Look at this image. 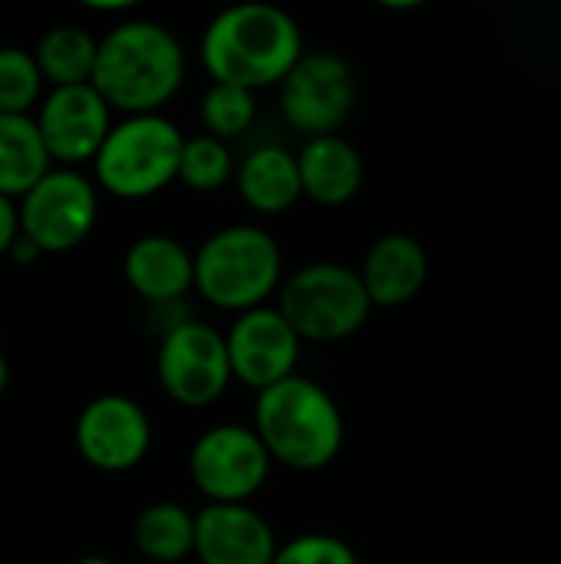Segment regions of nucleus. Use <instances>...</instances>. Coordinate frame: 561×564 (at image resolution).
<instances>
[{"mask_svg": "<svg viewBox=\"0 0 561 564\" xmlns=\"http://www.w3.org/2000/svg\"><path fill=\"white\" fill-rule=\"evenodd\" d=\"M132 545L152 564L195 558V512L179 502H152L132 522Z\"/></svg>", "mask_w": 561, "mask_h": 564, "instance_id": "nucleus-20", "label": "nucleus"}, {"mask_svg": "<svg viewBox=\"0 0 561 564\" xmlns=\"http://www.w3.org/2000/svg\"><path fill=\"white\" fill-rule=\"evenodd\" d=\"M20 238V215H17V202L0 195V258L10 254L13 241Z\"/></svg>", "mask_w": 561, "mask_h": 564, "instance_id": "nucleus-26", "label": "nucleus"}, {"mask_svg": "<svg viewBox=\"0 0 561 564\" xmlns=\"http://www.w3.org/2000/svg\"><path fill=\"white\" fill-rule=\"evenodd\" d=\"M122 278L149 307L179 304L195 291V251L172 235H142L122 254Z\"/></svg>", "mask_w": 561, "mask_h": 564, "instance_id": "nucleus-15", "label": "nucleus"}, {"mask_svg": "<svg viewBox=\"0 0 561 564\" xmlns=\"http://www.w3.org/2000/svg\"><path fill=\"white\" fill-rule=\"evenodd\" d=\"M7 258H10L13 264H33V261H40V258H43V251H40L33 241H26V238L20 235V238L13 241V248H10V254H7Z\"/></svg>", "mask_w": 561, "mask_h": 564, "instance_id": "nucleus-27", "label": "nucleus"}, {"mask_svg": "<svg viewBox=\"0 0 561 564\" xmlns=\"http://www.w3.org/2000/svg\"><path fill=\"white\" fill-rule=\"evenodd\" d=\"M33 119H36V129L43 135V145L53 165L60 169L93 165L106 135L116 126L109 102L96 93L93 83L46 89Z\"/></svg>", "mask_w": 561, "mask_h": 564, "instance_id": "nucleus-12", "label": "nucleus"}, {"mask_svg": "<svg viewBox=\"0 0 561 564\" xmlns=\"http://www.w3.org/2000/svg\"><path fill=\"white\" fill-rule=\"evenodd\" d=\"M278 311L304 344H337L367 324L374 304L360 271L337 261H311L284 278Z\"/></svg>", "mask_w": 561, "mask_h": 564, "instance_id": "nucleus-6", "label": "nucleus"}, {"mask_svg": "<svg viewBox=\"0 0 561 564\" xmlns=\"http://www.w3.org/2000/svg\"><path fill=\"white\" fill-rule=\"evenodd\" d=\"M50 169L53 159L43 145L36 119L0 112V195L20 202Z\"/></svg>", "mask_w": 561, "mask_h": 564, "instance_id": "nucleus-19", "label": "nucleus"}, {"mask_svg": "<svg viewBox=\"0 0 561 564\" xmlns=\"http://www.w3.org/2000/svg\"><path fill=\"white\" fill-rule=\"evenodd\" d=\"M357 102L354 66L334 50L304 53L301 63L278 86V106L284 122L308 139L337 135Z\"/></svg>", "mask_w": 561, "mask_h": 564, "instance_id": "nucleus-10", "label": "nucleus"}, {"mask_svg": "<svg viewBox=\"0 0 561 564\" xmlns=\"http://www.w3.org/2000/svg\"><path fill=\"white\" fill-rule=\"evenodd\" d=\"M304 198L324 208L347 205L364 185V159L344 135L308 139L298 152Z\"/></svg>", "mask_w": 561, "mask_h": 564, "instance_id": "nucleus-18", "label": "nucleus"}, {"mask_svg": "<svg viewBox=\"0 0 561 564\" xmlns=\"http://www.w3.org/2000/svg\"><path fill=\"white\" fill-rule=\"evenodd\" d=\"M271 453L255 426L215 423L188 449V479L215 506H248L271 479Z\"/></svg>", "mask_w": 561, "mask_h": 564, "instance_id": "nucleus-7", "label": "nucleus"}, {"mask_svg": "<svg viewBox=\"0 0 561 564\" xmlns=\"http://www.w3.org/2000/svg\"><path fill=\"white\" fill-rule=\"evenodd\" d=\"M46 79L33 50L26 46H0V112L3 116H33L46 96Z\"/></svg>", "mask_w": 561, "mask_h": 564, "instance_id": "nucleus-22", "label": "nucleus"}, {"mask_svg": "<svg viewBox=\"0 0 561 564\" xmlns=\"http://www.w3.org/2000/svg\"><path fill=\"white\" fill-rule=\"evenodd\" d=\"M251 426L271 459L294 473H321L344 449V413L337 400L301 373L255 393Z\"/></svg>", "mask_w": 561, "mask_h": 564, "instance_id": "nucleus-3", "label": "nucleus"}, {"mask_svg": "<svg viewBox=\"0 0 561 564\" xmlns=\"http://www.w3.org/2000/svg\"><path fill=\"white\" fill-rule=\"evenodd\" d=\"M7 387H10V364H7V357L0 350V397L7 393Z\"/></svg>", "mask_w": 561, "mask_h": 564, "instance_id": "nucleus-29", "label": "nucleus"}, {"mask_svg": "<svg viewBox=\"0 0 561 564\" xmlns=\"http://www.w3.org/2000/svg\"><path fill=\"white\" fill-rule=\"evenodd\" d=\"M73 564H119V562H112V558H106V555H83V558H76Z\"/></svg>", "mask_w": 561, "mask_h": 564, "instance_id": "nucleus-30", "label": "nucleus"}, {"mask_svg": "<svg viewBox=\"0 0 561 564\" xmlns=\"http://www.w3.org/2000/svg\"><path fill=\"white\" fill-rule=\"evenodd\" d=\"M274 564H360L357 552L331 532H304L278 549Z\"/></svg>", "mask_w": 561, "mask_h": 564, "instance_id": "nucleus-25", "label": "nucleus"}, {"mask_svg": "<svg viewBox=\"0 0 561 564\" xmlns=\"http://www.w3.org/2000/svg\"><path fill=\"white\" fill-rule=\"evenodd\" d=\"M73 443L83 463L96 473H129L152 449V420L132 397L99 393L79 410Z\"/></svg>", "mask_w": 561, "mask_h": 564, "instance_id": "nucleus-11", "label": "nucleus"}, {"mask_svg": "<svg viewBox=\"0 0 561 564\" xmlns=\"http://www.w3.org/2000/svg\"><path fill=\"white\" fill-rule=\"evenodd\" d=\"M238 175L231 145L215 139V135H188L182 149V165H179V182L192 192H218Z\"/></svg>", "mask_w": 561, "mask_h": 564, "instance_id": "nucleus-24", "label": "nucleus"}, {"mask_svg": "<svg viewBox=\"0 0 561 564\" xmlns=\"http://www.w3.org/2000/svg\"><path fill=\"white\" fill-rule=\"evenodd\" d=\"M155 373L165 397L185 410H205L218 403L235 380L225 334L192 317L159 340Z\"/></svg>", "mask_w": 561, "mask_h": 564, "instance_id": "nucleus-9", "label": "nucleus"}, {"mask_svg": "<svg viewBox=\"0 0 561 564\" xmlns=\"http://www.w3.org/2000/svg\"><path fill=\"white\" fill-rule=\"evenodd\" d=\"M298 20L274 3H235L208 20L198 40V56L212 83L241 89L281 86L304 56Z\"/></svg>", "mask_w": 561, "mask_h": 564, "instance_id": "nucleus-1", "label": "nucleus"}, {"mask_svg": "<svg viewBox=\"0 0 561 564\" xmlns=\"http://www.w3.org/2000/svg\"><path fill=\"white\" fill-rule=\"evenodd\" d=\"M198 119H202L205 135L231 142V139H241L245 132H251V126L258 119V99L251 89L212 83L198 102Z\"/></svg>", "mask_w": 561, "mask_h": 564, "instance_id": "nucleus-23", "label": "nucleus"}, {"mask_svg": "<svg viewBox=\"0 0 561 564\" xmlns=\"http://www.w3.org/2000/svg\"><path fill=\"white\" fill-rule=\"evenodd\" d=\"M235 188L241 195V202L255 212V215H284L291 212L301 198V169H298V155L278 142H265L255 145L241 162H238V175H235Z\"/></svg>", "mask_w": 561, "mask_h": 564, "instance_id": "nucleus-17", "label": "nucleus"}, {"mask_svg": "<svg viewBox=\"0 0 561 564\" xmlns=\"http://www.w3.org/2000/svg\"><path fill=\"white\" fill-rule=\"evenodd\" d=\"M284 284V254L261 225H228L212 231L195 251V291L218 311L248 314L268 307Z\"/></svg>", "mask_w": 561, "mask_h": 564, "instance_id": "nucleus-4", "label": "nucleus"}, {"mask_svg": "<svg viewBox=\"0 0 561 564\" xmlns=\"http://www.w3.org/2000/svg\"><path fill=\"white\" fill-rule=\"evenodd\" d=\"M33 56H36L40 73H43L50 89H56V86H86V83H93V73H96L99 40L86 26L56 23L36 40Z\"/></svg>", "mask_w": 561, "mask_h": 564, "instance_id": "nucleus-21", "label": "nucleus"}, {"mask_svg": "<svg viewBox=\"0 0 561 564\" xmlns=\"http://www.w3.org/2000/svg\"><path fill=\"white\" fill-rule=\"evenodd\" d=\"M185 83L182 40L159 20H119L99 36L93 86L119 116L162 112Z\"/></svg>", "mask_w": 561, "mask_h": 564, "instance_id": "nucleus-2", "label": "nucleus"}, {"mask_svg": "<svg viewBox=\"0 0 561 564\" xmlns=\"http://www.w3.org/2000/svg\"><path fill=\"white\" fill-rule=\"evenodd\" d=\"M20 235L43 254L79 248L99 221V185L79 169L53 165L20 202Z\"/></svg>", "mask_w": 561, "mask_h": 564, "instance_id": "nucleus-8", "label": "nucleus"}, {"mask_svg": "<svg viewBox=\"0 0 561 564\" xmlns=\"http://www.w3.org/2000/svg\"><path fill=\"white\" fill-rule=\"evenodd\" d=\"M185 139L188 135L162 112L122 116L93 162V182L119 202L152 198L179 182Z\"/></svg>", "mask_w": 561, "mask_h": 564, "instance_id": "nucleus-5", "label": "nucleus"}, {"mask_svg": "<svg viewBox=\"0 0 561 564\" xmlns=\"http://www.w3.org/2000/svg\"><path fill=\"white\" fill-rule=\"evenodd\" d=\"M278 535L255 506H202L195 512L198 564H274Z\"/></svg>", "mask_w": 561, "mask_h": 564, "instance_id": "nucleus-14", "label": "nucleus"}, {"mask_svg": "<svg viewBox=\"0 0 561 564\" xmlns=\"http://www.w3.org/2000/svg\"><path fill=\"white\" fill-rule=\"evenodd\" d=\"M430 278V254L420 238L407 231L380 235L360 264V281L370 294L374 307H400L410 304Z\"/></svg>", "mask_w": 561, "mask_h": 564, "instance_id": "nucleus-16", "label": "nucleus"}, {"mask_svg": "<svg viewBox=\"0 0 561 564\" xmlns=\"http://www.w3.org/2000/svg\"><path fill=\"white\" fill-rule=\"evenodd\" d=\"M231 373L248 390L261 393L268 387H278L298 373L301 360V337L288 324V317L278 311V304L238 314L225 334Z\"/></svg>", "mask_w": 561, "mask_h": 564, "instance_id": "nucleus-13", "label": "nucleus"}, {"mask_svg": "<svg viewBox=\"0 0 561 564\" xmlns=\"http://www.w3.org/2000/svg\"><path fill=\"white\" fill-rule=\"evenodd\" d=\"M83 7L93 10V13H129L136 3L132 0H86Z\"/></svg>", "mask_w": 561, "mask_h": 564, "instance_id": "nucleus-28", "label": "nucleus"}]
</instances>
